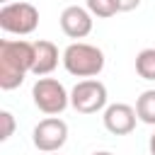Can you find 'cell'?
<instances>
[{
  "mask_svg": "<svg viewBox=\"0 0 155 155\" xmlns=\"http://www.w3.org/2000/svg\"><path fill=\"white\" fill-rule=\"evenodd\" d=\"M34 65V44L24 39L0 41V87L15 90L24 82V75Z\"/></svg>",
  "mask_w": 155,
  "mask_h": 155,
  "instance_id": "cell-1",
  "label": "cell"
},
{
  "mask_svg": "<svg viewBox=\"0 0 155 155\" xmlns=\"http://www.w3.org/2000/svg\"><path fill=\"white\" fill-rule=\"evenodd\" d=\"M63 68L75 75V78H97L102 70H104V53L102 48L92 46V44H85V41H75L70 44L63 56Z\"/></svg>",
  "mask_w": 155,
  "mask_h": 155,
  "instance_id": "cell-2",
  "label": "cell"
},
{
  "mask_svg": "<svg viewBox=\"0 0 155 155\" xmlns=\"http://www.w3.org/2000/svg\"><path fill=\"white\" fill-rule=\"evenodd\" d=\"M31 99L39 111H44L48 116H58L70 104V92L56 78H39L31 87Z\"/></svg>",
  "mask_w": 155,
  "mask_h": 155,
  "instance_id": "cell-3",
  "label": "cell"
},
{
  "mask_svg": "<svg viewBox=\"0 0 155 155\" xmlns=\"http://www.w3.org/2000/svg\"><path fill=\"white\" fill-rule=\"evenodd\" d=\"M39 27V10L31 2H7L0 7V29L7 34L27 36Z\"/></svg>",
  "mask_w": 155,
  "mask_h": 155,
  "instance_id": "cell-4",
  "label": "cell"
},
{
  "mask_svg": "<svg viewBox=\"0 0 155 155\" xmlns=\"http://www.w3.org/2000/svg\"><path fill=\"white\" fill-rule=\"evenodd\" d=\"M70 107L80 114H97L107 109V87L94 78L80 80L70 90Z\"/></svg>",
  "mask_w": 155,
  "mask_h": 155,
  "instance_id": "cell-5",
  "label": "cell"
},
{
  "mask_svg": "<svg viewBox=\"0 0 155 155\" xmlns=\"http://www.w3.org/2000/svg\"><path fill=\"white\" fill-rule=\"evenodd\" d=\"M68 140V124L58 116L41 119L31 131V143L41 153H58Z\"/></svg>",
  "mask_w": 155,
  "mask_h": 155,
  "instance_id": "cell-6",
  "label": "cell"
},
{
  "mask_svg": "<svg viewBox=\"0 0 155 155\" xmlns=\"http://www.w3.org/2000/svg\"><path fill=\"white\" fill-rule=\"evenodd\" d=\"M102 121H104V128L114 136H128L133 128H136V121H138V114L131 104H124V102H116V104H107L104 114H102Z\"/></svg>",
  "mask_w": 155,
  "mask_h": 155,
  "instance_id": "cell-7",
  "label": "cell"
},
{
  "mask_svg": "<svg viewBox=\"0 0 155 155\" xmlns=\"http://www.w3.org/2000/svg\"><path fill=\"white\" fill-rule=\"evenodd\" d=\"M92 12L80 5H68L61 12V29L70 39H85L92 31Z\"/></svg>",
  "mask_w": 155,
  "mask_h": 155,
  "instance_id": "cell-8",
  "label": "cell"
},
{
  "mask_svg": "<svg viewBox=\"0 0 155 155\" xmlns=\"http://www.w3.org/2000/svg\"><path fill=\"white\" fill-rule=\"evenodd\" d=\"M56 65H58V46L53 41H46V39L34 41V65H31V73L44 78V75L53 73Z\"/></svg>",
  "mask_w": 155,
  "mask_h": 155,
  "instance_id": "cell-9",
  "label": "cell"
},
{
  "mask_svg": "<svg viewBox=\"0 0 155 155\" xmlns=\"http://www.w3.org/2000/svg\"><path fill=\"white\" fill-rule=\"evenodd\" d=\"M136 114L143 124L155 126V90L140 92V97L136 99Z\"/></svg>",
  "mask_w": 155,
  "mask_h": 155,
  "instance_id": "cell-10",
  "label": "cell"
},
{
  "mask_svg": "<svg viewBox=\"0 0 155 155\" xmlns=\"http://www.w3.org/2000/svg\"><path fill=\"white\" fill-rule=\"evenodd\" d=\"M136 73L143 80H155V48H143L136 56Z\"/></svg>",
  "mask_w": 155,
  "mask_h": 155,
  "instance_id": "cell-11",
  "label": "cell"
},
{
  "mask_svg": "<svg viewBox=\"0 0 155 155\" xmlns=\"http://www.w3.org/2000/svg\"><path fill=\"white\" fill-rule=\"evenodd\" d=\"M87 10L94 15V17H114L119 12V0H87Z\"/></svg>",
  "mask_w": 155,
  "mask_h": 155,
  "instance_id": "cell-12",
  "label": "cell"
},
{
  "mask_svg": "<svg viewBox=\"0 0 155 155\" xmlns=\"http://www.w3.org/2000/svg\"><path fill=\"white\" fill-rule=\"evenodd\" d=\"M0 121H2V131H0V140H7L12 133H15V116L7 111V109H2L0 111Z\"/></svg>",
  "mask_w": 155,
  "mask_h": 155,
  "instance_id": "cell-13",
  "label": "cell"
},
{
  "mask_svg": "<svg viewBox=\"0 0 155 155\" xmlns=\"http://www.w3.org/2000/svg\"><path fill=\"white\" fill-rule=\"evenodd\" d=\"M140 5V0H119V12H131Z\"/></svg>",
  "mask_w": 155,
  "mask_h": 155,
  "instance_id": "cell-14",
  "label": "cell"
},
{
  "mask_svg": "<svg viewBox=\"0 0 155 155\" xmlns=\"http://www.w3.org/2000/svg\"><path fill=\"white\" fill-rule=\"evenodd\" d=\"M148 148H150V155H155V133L150 136V140H148Z\"/></svg>",
  "mask_w": 155,
  "mask_h": 155,
  "instance_id": "cell-15",
  "label": "cell"
},
{
  "mask_svg": "<svg viewBox=\"0 0 155 155\" xmlns=\"http://www.w3.org/2000/svg\"><path fill=\"white\" fill-rule=\"evenodd\" d=\"M92 155H114V153H109V150H99V153H92Z\"/></svg>",
  "mask_w": 155,
  "mask_h": 155,
  "instance_id": "cell-16",
  "label": "cell"
},
{
  "mask_svg": "<svg viewBox=\"0 0 155 155\" xmlns=\"http://www.w3.org/2000/svg\"><path fill=\"white\" fill-rule=\"evenodd\" d=\"M7 2H12V0H2V5H7Z\"/></svg>",
  "mask_w": 155,
  "mask_h": 155,
  "instance_id": "cell-17",
  "label": "cell"
},
{
  "mask_svg": "<svg viewBox=\"0 0 155 155\" xmlns=\"http://www.w3.org/2000/svg\"><path fill=\"white\" fill-rule=\"evenodd\" d=\"M46 155H56V153H46Z\"/></svg>",
  "mask_w": 155,
  "mask_h": 155,
  "instance_id": "cell-18",
  "label": "cell"
}]
</instances>
